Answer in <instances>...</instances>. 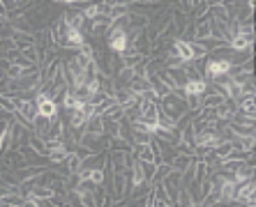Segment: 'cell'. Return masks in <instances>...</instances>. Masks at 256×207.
Returning a JSON list of instances; mask_svg holds the SVG:
<instances>
[{
    "label": "cell",
    "mask_w": 256,
    "mask_h": 207,
    "mask_svg": "<svg viewBox=\"0 0 256 207\" xmlns=\"http://www.w3.org/2000/svg\"><path fill=\"white\" fill-rule=\"evenodd\" d=\"M231 65L226 58H205V62H203V79L210 81L215 79V76H224V74L231 72Z\"/></svg>",
    "instance_id": "7a4b0ae2"
},
{
    "label": "cell",
    "mask_w": 256,
    "mask_h": 207,
    "mask_svg": "<svg viewBox=\"0 0 256 207\" xmlns=\"http://www.w3.org/2000/svg\"><path fill=\"white\" fill-rule=\"evenodd\" d=\"M69 157V152L65 150V147H58V150H51L49 152V161H51V166L53 164H60V161H65Z\"/></svg>",
    "instance_id": "7402d4cb"
},
{
    "label": "cell",
    "mask_w": 256,
    "mask_h": 207,
    "mask_svg": "<svg viewBox=\"0 0 256 207\" xmlns=\"http://www.w3.org/2000/svg\"><path fill=\"white\" fill-rule=\"evenodd\" d=\"M2 21H7V16H5V14H0V23H2Z\"/></svg>",
    "instance_id": "836d02e7"
},
{
    "label": "cell",
    "mask_w": 256,
    "mask_h": 207,
    "mask_svg": "<svg viewBox=\"0 0 256 207\" xmlns=\"http://www.w3.org/2000/svg\"><path fill=\"white\" fill-rule=\"evenodd\" d=\"M159 143H162V161L171 164V161H173V157H175L173 145H169V143H164V140H159Z\"/></svg>",
    "instance_id": "484cf974"
},
{
    "label": "cell",
    "mask_w": 256,
    "mask_h": 207,
    "mask_svg": "<svg viewBox=\"0 0 256 207\" xmlns=\"http://www.w3.org/2000/svg\"><path fill=\"white\" fill-rule=\"evenodd\" d=\"M157 106H159V111H162V113L171 115V118H173L175 122L180 120L182 115H185V113L189 111L187 104H185V97H178V94H175L173 90H171L169 94H164L162 99H159V104H157Z\"/></svg>",
    "instance_id": "6da1fadb"
},
{
    "label": "cell",
    "mask_w": 256,
    "mask_h": 207,
    "mask_svg": "<svg viewBox=\"0 0 256 207\" xmlns=\"http://www.w3.org/2000/svg\"><path fill=\"white\" fill-rule=\"evenodd\" d=\"M196 161L194 154H175L173 161H171V168H175V170H185L187 166H192Z\"/></svg>",
    "instance_id": "8fae6325"
},
{
    "label": "cell",
    "mask_w": 256,
    "mask_h": 207,
    "mask_svg": "<svg viewBox=\"0 0 256 207\" xmlns=\"http://www.w3.org/2000/svg\"><path fill=\"white\" fill-rule=\"evenodd\" d=\"M60 5H74V0H60Z\"/></svg>",
    "instance_id": "d6a6232c"
},
{
    "label": "cell",
    "mask_w": 256,
    "mask_h": 207,
    "mask_svg": "<svg viewBox=\"0 0 256 207\" xmlns=\"http://www.w3.org/2000/svg\"><path fill=\"white\" fill-rule=\"evenodd\" d=\"M12 67V60L7 58V55H0V72L2 74H7V69Z\"/></svg>",
    "instance_id": "f546056e"
},
{
    "label": "cell",
    "mask_w": 256,
    "mask_h": 207,
    "mask_svg": "<svg viewBox=\"0 0 256 207\" xmlns=\"http://www.w3.org/2000/svg\"><path fill=\"white\" fill-rule=\"evenodd\" d=\"M136 157H132L129 152H122V150H108V157H106V166L113 170V173H125L129 166H132V161Z\"/></svg>",
    "instance_id": "3957f363"
},
{
    "label": "cell",
    "mask_w": 256,
    "mask_h": 207,
    "mask_svg": "<svg viewBox=\"0 0 256 207\" xmlns=\"http://www.w3.org/2000/svg\"><path fill=\"white\" fill-rule=\"evenodd\" d=\"M127 14H129V5H118V2H111V5H108L106 16L111 21H118V19H122V16H127Z\"/></svg>",
    "instance_id": "7c38bea8"
},
{
    "label": "cell",
    "mask_w": 256,
    "mask_h": 207,
    "mask_svg": "<svg viewBox=\"0 0 256 207\" xmlns=\"http://www.w3.org/2000/svg\"><path fill=\"white\" fill-rule=\"evenodd\" d=\"M79 145L88 147L90 152H102V150H108V136L106 134H90V131H83L81 138H79Z\"/></svg>",
    "instance_id": "8992f818"
},
{
    "label": "cell",
    "mask_w": 256,
    "mask_h": 207,
    "mask_svg": "<svg viewBox=\"0 0 256 207\" xmlns=\"http://www.w3.org/2000/svg\"><path fill=\"white\" fill-rule=\"evenodd\" d=\"M229 129L233 138H240V136H247V134H256V127L252 124H238V122H229Z\"/></svg>",
    "instance_id": "9a60e30c"
},
{
    "label": "cell",
    "mask_w": 256,
    "mask_h": 207,
    "mask_svg": "<svg viewBox=\"0 0 256 207\" xmlns=\"http://www.w3.org/2000/svg\"><path fill=\"white\" fill-rule=\"evenodd\" d=\"M113 2H118V5H132L134 0H113Z\"/></svg>",
    "instance_id": "4dcf8cb0"
},
{
    "label": "cell",
    "mask_w": 256,
    "mask_h": 207,
    "mask_svg": "<svg viewBox=\"0 0 256 207\" xmlns=\"http://www.w3.org/2000/svg\"><path fill=\"white\" fill-rule=\"evenodd\" d=\"M129 147H132V143L125 140V138H120V136L108 138V150H122V152H129Z\"/></svg>",
    "instance_id": "ffe728a7"
},
{
    "label": "cell",
    "mask_w": 256,
    "mask_h": 207,
    "mask_svg": "<svg viewBox=\"0 0 256 207\" xmlns=\"http://www.w3.org/2000/svg\"><path fill=\"white\" fill-rule=\"evenodd\" d=\"M88 2H93V0H74V5H88Z\"/></svg>",
    "instance_id": "1f68e13d"
},
{
    "label": "cell",
    "mask_w": 256,
    "mask_h": 207,
    "mask_svg": "<svg viewBox=\"0 0 256 207\" xmlns=\"http://www.w3.org/2000/svg\"><path fill=\"white\" fill-rule=\"evenodd\" d=\"M104 118H111V120H122V118H125V106H120V104L108 106L106 113H104Z\"/></svg>",
    "instance_id": "44dd1931"
},
{
    "label": "cell",
    "mask_w": 256,
    "mask_h": 207,
    "mask_svg": "<svg viewBox=\"0 0 256 207\" xmlns=\"http://www.w3.org/2000/svg\"><path fill=\"white\" fill-rule=\"evenodd\" d=\"M12 40H14V46L19 48V51L30 48V46H37V44H35V35H30V33H14Z\"/></svg>",
    "instance_id": "30bf717a"
},
{
    "label": "cell",
    "mask_w": 256,
    "mask_h": 207,
    "mask_svg": "<svg viewBox=\"0 0 256 207\" xmlns=\"http://www.w3.org/2000/svg\"><path fill=\"white\" fill-rule=\"evenodd\" d=\"M208 81L205 79H194V81H187L185 85H182V90L187 94H199V97H203V94L208 92Z\"/></svg>",
    "instance_id": "9c48e42d"
},
{
    "label": "cell",
    "mask_w": 256,
    "mask_h": 207,
    "mask_svg": "<svg viewBox=\"0 0 256 207\" xmlns=\"http://www.w3.org/2000/svg\"><path fill=\"white\" fill-rule=\"evenodd\" d=\"M30 147H33V152H35V154L49 157V147H47V143H44V138H42V136L35 134V131L30 134Z\"/></svg>",
    "instance_id": "5bb4252c"
},
{
    "label": "cell",
    "mask_w": 256,
    "mask_h": 207,
    "mask_svg": "<svg viewBox=\"0 0 256 207\" xmlns=\"http://www.w3.org/2000/svg\"><path fill=\"white\" fill-rule=\"evenodd\" d=\"M185 104H187L189 111H199V108H201V97H199V94H187V97H185Z\"/></svg>",
    "instance_id": "4316f807"
},
{
    "label": "cell",
    "mask_w": 256,
    "mask_h": 207,
    "mask_svg": "<svg viewBox=\"0 0 256 207\" xmlns=\"http://www.w3.org/2000/svg\"><path fill=\"white\" fill-rule=\"evenodd\" d=\"M229 46L236 51V53H243V51H252L254 48V35H240L236 33L233 37H231Z\"/></svg>",
    "instance_id": "52a82bcc"
},
{
    "label": "cell",
    "mask_w": 256,
    "mask_h": 207,
    "mask_svg": "<svg viewBox=\"0 0 256 207\" xmlns=\"http://www.w3.org/2000/svg\"><path fill=\"white\" fill-rule=\"evenodd\" d=\"M65 166H67L69 173H79V166H81V157H79L76 152H72L67 159H65Z\"/></svg>",
    "instance_id": "603a6c76"
},
{
    "label": "cell",
    "mask_w": 256,
    "mask_h": 207,
    "mask_svg": "<svg viewBox=\"0 0 256 207\" xmlns=\"http://www.w3.org/2000/svg\"><path fill=\"white\" fill-rule=\"evenodd\" d=\"M83 131H90V134H104L102 115H93V118H88L86 124H83Z\"/></svg>",
    "instance_id": "4fadbf2b"
},
{
    "label": "cell",
    "mask_w": 256,
    "mask_h": 207,
    "mask_svg": "<svg viewBox=\"0 0 256 207\" xmlns=\"http://www.w3.org/2000/svg\"><path fill=\"white\" fill-rule=\"evenodd\" d=\"M233 180L240 184V182H245V180H250V177H254V164L252 161H240L236 168H233Z\"/></svg>",
    "instance_id": "ba28073f"
},
{
    "label": "cell",
    "mask_w": 256,
    "mask_h": 207,
    "mask_svg": "<svg viewBox=\"0 0 256 207\" xmlns=\"http://www.w3.org/2000/svg\"><path fill=\"white\" fill-rule=\"evenodd\" d=\"M238 111H243V113H247V115H256L254 94H250V97H243V99L238 101Z\"/></svg>",
    "instance_id": "ac0fdd59"
},
{
    "label": "cell",
    "mask_w": 256,
    "mask_h": 207,
    "mask_svg": "<svg viewBox=\"0 0 256 207\" xmlns=\"http://www.w3.org/2000/svg\"><path fill=\"white\" fill-rule=\"evenodd\" d=\"M102 124H104V134H106L108 138L118 136V131H120V120H111V118H104V115H102Z\"/></svg>",
    "instance_id": "2e32d148"
},
{
    "label": "cell",
    "mask_w": 256,
    "mask_h": 207,
    "mask_svg": "<svg viewBox=\"0 0 256 207\" xmlns=\"http://www.w3.org/2000/svg\"><path fill=\"white\" fill-rule=\"evenodd\" d=\"M5 76H7V79H19V76H23V67H19V65H14V62H12V67L7 69Z\"/></svg>",
    "instance_id": "f1b7e54d"
},
{
    "label": "cell",
    "mask_w": 256,
    "mask_h": 207,
    "mask_svg": "<svg viewBox=\"0 0 256 207\" xmlns=\"http://www.w3.org/2000/svg\"><path fill=\"white\" fill-rule=\"evenodd\" d=\"M118 136L132 143V120H127V118H122V120H120V131H118Z\"/></svg>",
    "instance_id": "cb8c5ba5"
},
{
    "label": "cell",
    "mask_w": 256,
    "mask_h": 207,
    "mask_svg": "<svg viewBox=\"0 0 256 207\" xmlns=\"http://www.w3.org/2000/svg\"><path fill=\"white\" fill-rule=\"evenodd\" d=\"M175 205H182V207H192L194 205V196L187 187H180L178 189V198H175Z\"/></svg>",
    "instance_id": "e0dca14e"
},
{
    "label": "cell",
    "mask_w": 256,
    "mask_h": 207,
    "mask_svg": "<svg viewBox=\"0 0 256 207\" xmlns=\"http://www.w3.org/2000/svg\"><path fill=\"white\" fill-rule=\"evenodd\" d=\"M231 122H238V124H252V127H256V118H254V115H247V113H243V111H233Z\"/></svg>",
    "instance_id": "d6986e66"
},
{
    "label": "cell",
    "mask_w": 256,
    "mask_h": 207,
    "mask_svg": "<svg viewBox=\"0 0 256 207\" xmlns=\"http://www.w3.org/2000/svg\"><path fill=\"white\" fill-rule=\"evenodd\" d=\"M14 101H16L14 115H16L19 120H23L26 124H33L35 118H37V104H35V99H16V97H14Z\"/></svg>",
    "instance_id": "5b68a950"
},
{
    "label": "cell",
    "mask_w": 256,
    "mask_h": 207,
    "mask_svg": "<svg viewBox=\"0 0 256 207\" xmlns=\"http://www.w3.org/2000/svg\"><path fill=\"white\" fill-rule=\"evenodd\" d=\"M35 104H37V115H42V118H49V120H51V118H55V115L60 113V104L42 92L35 94Z\"/></svg>",
    "instance_id": "277c9868"
},
{
    "label": "cell",
    "mask_w": 256,
    "mask_h": 207,
    "mask_svg": "<svg viewBox=\"0 0 256 207\" xmlns=\"http://www.w3.org/2000/svg\"><path fill=\"white\" fill-rule=\"evenodd\" d=\"M111 94H106L104 90H97V92H93L90 97H88V104H93V106H100L102 101H106Z\"/></svg>",
    "instance_id": "d4e9b609"
},
{
    "label": "cell",
    "mask_w": 256,
    "mask_h": 207,
    "mask_svg": "<svg viewBox=\"0 0 256 207\" xmlns=\"http://www.w3.org/2000/svg\"><path fill=\"white\" fill-rule=\"evenodd\" d=\"M79 198H81L83 207H95V196L93 191H79Z\"/></svg>",
    "instance_id": "83f0119b"
}]
</instances>
